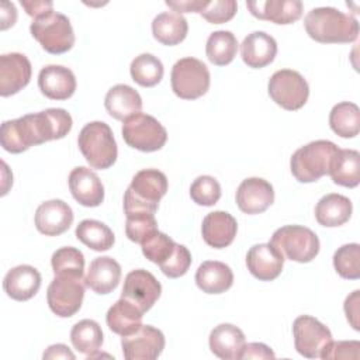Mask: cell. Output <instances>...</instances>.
Here are the masks:
<instances>
[{
  "instance_id": "obj_39",
  "label": "cell",
  "mask_w": 360,
  "mask_h": 360,
  "mask_svg": "<svg viewBox=\"0 0 360 360\" xmlns=\"http://www.w3.org/2000/svg\"><path fill=\"white\" fill-rule=\"evenodd\" d=\"M51 264L55 276L83 277L84 256L79 249L65 246L53 252L51 257Z\"/></svg>"
},
{
  "instance_id": "obj_48",
  "label": "cell",
  "mask_w": 360,
  "mask_h": 360,
  "mask_svg": "<svg viewBox=\"0 0 360 360\" xmlns=\"http://www.w3.org/2000/svg\"><path fill=\"white\" fill-rule=\"evenodd\" d=\"M20 4L25 10V13L34 20L53 11V3L48 0H21Z\"/></svg>"
},
{
  "instance_id": "obj_29",
  "label": "cell",
  "mask_w": 360,
  "mask_h": 360,
  "mask_svg": "<svg viewBox=\"0 0 360 360\" xmlns=\"http://www.w3.org/2000/svg\"><path fill=\"white\" fill-rule=\"evenodd\" d=\"M352 201L336 193L323 195L315 207V218L319 225L326 228H335L346 224L352 217Z\"/></svg>"
},
{
  "instance_id": "obj_30",
  "label": "cell",
  "mask_w": 360,
  "mask_h": 360,
  "mask_svg": "<svg viewBox=\"0 0 360 360\" xmlns=\"http://www.w3.org/2000/svg\"><path fill=\"white\" fill-rule=\"evenodd\" d=\"M142 316L143 312L136 305L121 297L107 311L105 322L114 333L128 336L142 326Z\"/></svg>"
},
{
  "instance_id": "obj_15",
  "label": "cell",
  "mask_w": 360,
  "mask_h": 360,
  "mask_svg": "<svg viewBox=\"0 0 360 360\" xmlns=\"http://www.w3.org/2000/svg\"><path fill=\"white\" fill-rule=\"evenodd\" d=\"M32 68L28 58L18 52L0 56V94L8 97L22 90L31 79Z\"/></svg>"
},
{
  "instance_id": "obj_22",
  "label": "cell",
  "mask_w": 360,
  "mask_h": 360,
  "mask_svg": "<svg viewBox=\"0 0 360 360\" xmlns=\"http://www.w3.org/2000/svg\"><path fill=\"white\" fill-rule=\"evenodd\" d=\"M238 232L236 219L225 211H214L204 217L201 233L204 242L214 248L222 249L229 246Z\"/></svg>"
},
{
  "instance_id": "obj_52",
  "label": "cell",
  "mask_w": 360,
  "mask_h": 360,
  "mask_svg": "<svg viewBox=\"0 0 360 360\" xmlns=\"http://www.w3.org/2000/svg\"><path fill=\"white\" fill-rule=\"evenodd\" d=\"M17 20V10L13 3L10 1H1L0 8V21H1V30H7L8 27H13Z\"/></svg>"
},
{
  "instance_id": "obj_35",
  "label": "cell",
  "mask_w": 360,
  "mask_h": 360,
  "mask_svg": "<svg viewBox=\"0 0 360 360\" xmlns=\"http://www.w3.org/2000/svg\"><path fill=\"white\" fill-rule=\"evenodd\" d=\"M75 233L82 243L96 252L108 250L115 242L112 231L104 222L97 219H83L76 226Z\"/></svg>"
},
{
  "instance_id": "obj_42",
  "label": "cell",
  "mask_w": 360,
  "mask_h": 360,
  "mask_svg": "<svg viewBox=\"0 0 360 360\" xmlns=\"http://www.w3.org/2000/svg\"><path fill=\"white\" fill-rule=\"evenodd\" d=\"M191 200L202 207H211L221 198V186L212 176H198L190 186Z\"/></svg>"
},
{
  "instance_id": "obj_17",
  "label": "cell",
  "mask_w": 360,
  "mask_h": 360,
  "mask_svg": "<svg viewBox=\"0 0 360 360\" xmlns=\"http://www.w3.org/2000/svg\"><path fill=\"white\" fill-rule=\"evenodd\" d=\"M284 260V256L270 242L253 245L246 255L248 270L260 281L277 278L283 271Z\"/></svg>"
},
{
  "instance_id": "obj_19",
  "label": "cell",
  "mask_w": 360,
  "mask_h": 360,
  "mask_svg": "<svg viewBox=\"0 0 360 360\" xmlns=\"http://www.w3.org/2000/svg\"><path fill=\"white\" fill-rule=\"evenodd\" d=\"M69 188L73 198L83 207H98L104 200V186L100 177L84 166L75 167L69 174Z\"/></svg>"
},
{
  "instance_id": "obj_38",
  "label": "cell",
  "mask_w": 360,
  "mask_h": 360,
  "mask_svg": "<svg viewBox=\"0 0 360 360\" xmlns=\"http://www.w3.org/2000/svg\"><path fill=\"white\" fill-rule=\"evenodd\" d=\"M131 77L142 87H153L163 77V63L152 53L138 55L129 66Z\"/></svg>"
},
{
  "instance_id": "obj_8",
  "label": "cell",
  "mask_w": 360,
  "mask_h": 360,
  "mask_svg": "<svg viewBox=\"0 0 360 360\" xmlns=\"http://www.w3.org/2000/svg\"><path fill=\"white\" fill-rule=\"evenodd\" d=\"M271 100L287 111H295L305 105L309 96V86L297 70L281 69L271 75L267 84Z\"/></svg>"
},
{
  "instance_id": "obj_12",
  "label": "cell",
  "mask_w": 360,
  "mask_h": 360,
  "mask_svg": "<svg viewBox=\"0 0 360 360\" xmlns=\"http://www.w3.org/2000/svg\"><path fill=\"white\" fill-rule=\"evenodd\" d=\"M25 117L28 120L35 145L53 139H62L70 132L73 125L70 114L63 108H46L35 114H27Z\"/></svg>"
},
{
  "instance_id": "obj_16",
  "label": "cell",
  "mask_w": 360,
  "mask_h": 360,
  "mask_svg": "<svg viewBox=\"0 0 360 360\" xmlns=\"http://www.w3.org/2000/svg\"><path fill=\"white\" fill-rule=\"evenodd\" d=\"M274 201L273 186L260 177L245 179L236 190V204L245 214L264 212Z\"/></svg>"
},
{
  "instance_id": "obj_46",
  "label": "cell",
  "mask_w": 360,
  "mask_h": 360,
  "mask_svg": "<svg viewBox=\"0 0 360 360\" xmlns=\"http://www.w3.org/2000/svg\"><path fill=\"white\" fill-rule=\"evenodd\" d=\"M359 349L360 343L357 340H340V342H330L326 349L323 350L321 359L330 360V359H359Z\"/></svg>"
},
{
  "instance_id": "obj_18",
  "label": "cell",
  "mask_w": 360,
  "mask_h": 360,
  "mask_svg": "<svg viewBox=\"0 0 360 360\" xmlns=\"http://www.w3.org/2000/svg\"><path fill=\"white\" fill-rule=\"evenodd\" d=\"M73 222V211L69 204L53 198L38 205L35 226L45 236H58L66 232Z\"/></svg>"
},
{
  "instance_id": "obj_44",
  "label": "cell",
  "mask_w": 360,
  "mask_h": 360,
  "mask_svg": "<svg viewBox=\"0 0 360 360\" xmlns=\"http://www.w3.org/2000/svg\"><path fill=\"white\" fill-rule=\"evenodd\" d=\"M236 10L238 4L235 0H214L207 1L198 14L210 24H222L232 20Z\"/></svg>"
},
{
  "instance_id": "obj_40",
  "label": "cell",
  "mask_w": 360,
  "mask_h": 360,
  "mask_svg": "<svg viewBox=\"0 0 360 360\" xmlns=\"http://www.w3.org/2000/svg\"><path fill=\"white\" fill-rule=\"evenodd\" d=\"M333 267L336 273L346 280H357L360 277V245L346 243L333 255Z\"/></svg>"
},
{
  "instance_id": "obj_50",
  "label": "cell",
  "mask_w": 360,
  "mask_h": 360,
  "mask_svg": "<svg viewBox=\"0 0 360 360\" xmlns=\"http://www.w3.org/2000/svg\"><path fill=\"white\" fill-rule=\"evenodd\" d=\"M166 6L173 8V11L181 13H200V10L205 6L204 0H166Z\"/></svg>"
},
{
  "instance_id": "obj_4",
  "label": "cell",
  "mask_w": 360,
  "mask_h": 360,
  "mask_svg": "<svg viewBox=\"0 0 360 360\" xmlns=\"http://www.w3.org/2000/svg\"><path fill=\"white\" fill-rule=\"evenodd\" d=\"M77 145L93 169H108L117 160L118 149L112 131L103 121L86 124L79 134Z\"/></svg>"
},
{
  "instance_id": "obj_49",
  "label": "cell",
  "mask_w": 360,
  "mask_h": 360,
  "mask_svg": "<svg viewBox=\"0 0 360 360\" xmlns=\"http://www.w3.org/2000/svg\"><path fill=\"white\" fill-rule=\"evenodd\" d=\"M274 357H276L274 352L267 345L253 342V343L245 345L239 359L249 360V359H274Z\"/></svg>"
},
{
  "instance_id": "obj_10",
  "label": "cell",
  "mask_w": 360,
  "mask_h": 360,
  "mask_svg": "<svg viewBox=\"0 0 360 360\" xmlns=\"http://www.w3.org/2000/svg\"><path fill=\"white\" fill-rule=\"evenodd\" d=\"M84 280L73 276H55L46 290L49 309L60 316H73L82 307L84 298Z\"/></svg>"
},
{
  "instance_id": "obj_28",
  "label": "cell",
  "mask_w": 360,
  "mask_h": 360,
  "mask_svg": "<svg viewBox=\"0 0 360 360\" xmlns=\"http://www.w3.org/2000/svg\"><path fill=\"white\" fill-rule=\"evenodd\" d=\"M233 273L231 267L218 260L201 263L195 271L197 287L207 294H221L232 287Z\"/></svg>"
},
{
  "instance_id": "obj_32",
  "label": "cell",
  "mask_w": 360,
  "mask_h": 360,
  "mask_svg": "<svg viewBox=\"0 0 360 360\" xmlns=\"http://www.w3.org/2000/svg\"><path fill=\"white\" fill-rule=\"evenodd\" d=\"M329 174L335 184L353 188L360 183V153L354 149H339Z\"/></svg>"
},
{
  "instance_id": "obj_9",
  "label": "cell",
  "mask_w": 360,
  "mask_h": 360,
  "mask_svg": "<svg viewBox=\"0 0 360 360\" xmlns=\"http://www.w3.org/2000/svg\"><path fill=\"white\" fill-rule=\"evenodd\" d=\"M122 138L128 146L141 152H155L167 141L166 128L152 115L139 112L122 124Z\"/></svg>"
},
{
  "instance_id": "obj_14",
  "label": "cell",
  "mask_w": 360,
  "mask_h": 360,
  "mask_svg": "<svg viewBox=\"0 0 360 360\" xmlns=\"http://www.w3.org/2000/svg\"><path fill=\"white\" fill-rule=\"evenodd\" d=\"M122 354L127 360H153L165 349V335L150 325H142L138 330L121 339Z\"/></svg>"
},
{
  "instance_id": "obj_24",
  "label": "cell",
  "mask_w": 360,
  "mask_h": 360,
  "mask_svg": "<svg viewBox=\"0 0 360 360\" xmlns=\"http://www.w3.org/2000/svg\"><path fill=\"white\" fill-rule=\"evenodd\" d=\"M277 53L276 39L264 31H255L245 37L240 44L242 60L253 69H262L270 65Z\"/></svg>"
},
{
  "instance_id": "obj_6",
  "label": "cell",
  "mask_w": 360,
  "mask_h": 360,
  "mask_svg": "<svg viewBox=\"0 0 360 360\" xmlns=\"http://www.w3.org/2000/svg\"><path fill=\"white\" fill-rule=\"evenodd\" d=\"M270 243L284 256V259L308 263L319 253V239L314 231L302 225H285L278 228Z\"/></svg>"
},
{
  "instance_id": "obj_43",
  "label": "cell",
  "mask_w": 360,
  "mask_h": 360,
  "mask_svg": "<svg viewBox=\"0 0 360 360\" xmlns=\"http://www.w3.org/2000/svg\"><path fill=\"white\" fill-rule=\"evenodd\" d=\"M125 217V233L135 243H142L150 233L158 231L155 214L152 212H134Z\"/></svg>"
},
{
  "instance_id": "obj_21",
  "label": "cell",
  "mask_w": 360,
  "mask_h": 360,
  "mask_svg": "<svg viewBox=\"0 0 360 360\" xmlns=\"http://www.w3.org/2000/svg\"><path fill=\"white\" fill-rule=\"evenodd\" d=\"M246 7L250 14L259 20L274 24H292L302 15V3L300 0H259L248 1Z\"/></svg>"
},
{
  "instance_id": "obj_37",
  "label": "cell",
  "mask_w": 360,
  "mask_h": 360,
  "mask_svg": "<svg viewBox=\"0 0 360 360\" xmlns=\"http://www.w3.org/2000/svg\"><path fill=\"white\" fill-rule=\"evenodd\" d=\"M238 51V39L231 31L219 30L210 34L205 45V53L211 63L225 66L233 60Z\"/></svg>"
},
{
  "instance_id": "obj_36",
  "label": "cell",
  "mask_w": 360,
  "mask_h": 360,
  "mask_svg": "<svg viewBox=\"0 0 360 360\" xmlns=\"http://www.w3.org/2000/svg\"><path fill=\"white\" fill-rule=\"evenodd\" d=\"M70 342L79 353L90 357L97 353L103 345L101 326L93 319H82L73 325Z\"/></svg>"
},
{
  "instance_id": "obj_23",
  "label": "cell",
  "mask_w": 360,
  "mask_h": 360,
  "mask_svg": "<svg viewBox=\"0 0 360 360\" xmlns=\"http://www.w3.org/2000/svg\"><path fill=\"white\" fill-rule=\"evenodd\" d=\"M41 287L39 271L30 264H20L7 271L3 280L6 294L15 301L32 298Z\"/></svg>"
},
{
  "instance_id": "obj_41",
  "label": "cell",
  "mask_w": 360,
  "mask_h": 360,
  "mask_svg": "<svg viewBox=\"0 0 360 360\" xmlns=\"http://www.w3.org/2000/svg\"><path fill=\"white\" fill-rule=\"evenodd\" d=\"M174 246H176V242L172 238H169L166 233L160 232L159 229L150 233L141 243L143 256L156 264H162L165 260H167L169 256L173 253Z\"/></svg>"
},
{
  "instance_id": "obj_31",
  "label": "cell",
  "mask_w": 360,
  "mask_h": 360,
  "mask_svg": "<svg viewBox=\"0 0 360 360\" xmlns=\"http://www.w3.org/2000/svg\"><path fill=\"white\" fill-rule=\"evenodd\" d=\"M188 32L187 20L176 11H163L152 21V34L163 45L172 46L180 44Z\"/></svg>"
},
{
  "instance_id": "obj_20",
  "label": "cell",
  "mask_w": 360,
  "mask_h": 360,
  "mask_svg": "<svg viewBox=\"0 0 360 360\" xmlns=\"http://www.w3.org/2000/svg\"><path fill=\"white\" fill-rule=\"evenodd\" d=\"M38 87L51 100H68L76 90V77L66 66L48 65L39 70Z\"/></svg>"
},
{
  "instance_id": "obj_33",
  "label": "cell",
  "mask_w": 360,
  "mask_h": 360,
  "mask_svg": "<svg viewBox=\"0 0 360 360\" xmlns=\"http://www.w3.org/2000/svg\"><path fill=\"white\" fill-rule=\"evenodd\" d=\"M0 142L3 149L10 153H21L34 146L35 143L27 117L22 115L15 120L4 121L1 124Z\"/></svg>"
},
{
  "instance_id": "obj_7",
  "label": "cell",
  "mask_w": 360,
  "mask_h": 360,
  "mask_svg": "<svg viewBox=\"0 0 360 360\" xmlns=\"http://www.w3.org/2000/svg\"><path fill=\"white\" fill-rule=\"evenodd\" d=\"M210 70L204 62L195 58L179 59L172 69V90L183 100H195L210 89Z\"/></svg>"
},
{
  "instance_id": "obj_13",
  "label": "cell",
  "mask_w": 360,
  "mask_h": 360,
  "mask_svg": "<svg viewBox=\"0 0 360 360\" xmlns=\"http://www.w3.org/2000/svg\"><path fill=\"white\" fill-rule=\"evenodd\" d=\"M162 285L158 278L143 269L132 270L124 280L121 297L136 305L143 314L159 300Z\"/></svg>"
},
{
  "instance_id": "obj_5",
  "label": "cell",
  "mask_w": 360,
  "mask_h": 360,
  "mask_svg": "<svg viewBox=\"0 0 360 360\" xmlns=\"http://www.w3.org/2000/svg\"><path fill=\"white\" fill-rule=\"evenodd\" d=\"M30 31L42 49L52 55L65 53L75 45V32L70 20L62 13L52 11L32 20Z\"/></svg>"
},
{
  "instance_id": "obj_11",
  "label": "cell",
  "mask_w": 360,
  "mask_h": 360,
  "mask_svg": "<svg viewBox=\"0 0 360 360\" xmlns=\"http://www.w3.org/2000/svg\"><path fill=\"white\" fill-rule=\"evenodd\" d=\"M292 336L295 350L308 359L322 356L326 346L332 342L330 330L309 315H300L292 323Z\"/></svg>"
},
{
  "instance_id": "obj_51",
  "label": "cell",
  "mask_w": 360,
  "mask_h": 360,
  "mask_svg": "<svg viewBox=\"0 0 360 360\" xmlns=\"http://www.w3.org/2000/svg\"><path fill=\"white\" fill-rule=\"evenodd\" d=\"M44 359H69V360H75L76 356L75 353L63 343H56V345H52L49 346L44 354H42Z\"/></svg>"
},
{
  "instance_id": "obj_27",
  "label": "cell",
  "mask_w": 360,
  "mask_h": 360,
  "mask_svg": "<svg viewBox=\"0 0 360 360\" xmlns=\"http://www.w3.org/2000/svg\"><path fill=\"white\" fill-rule=\"evenodd\" d=\"M104 105L107 112L118 120L127 121L128 118L136 115L142 110V98L139 93L128 84L112 86L104 98Z\"/></svg>"
},
{
  "instance_id": "obj_47",
  "label": "cell",
  "mask_w": 360,
  "mask_h": 360,
  "mask_svg": "<svg viewBox=\"0 0 360 360\" xmlns=\"http://www.w3.org/2000/svg\"><path fill=\"white\" fill-rule=\"evenodd\" d=\"M343 309L346 314L347 322L352 325L354 330H360L359 326V315H360V291L354 290L350 295L346 297Z\"/></svg>"
},
{
  "instance_id": "obj_1",
  "label": "cell",
  "mask_w": 360,
  "mask_h": 360,
  "mask_svg": "<svg viewBox=\"0 0 360 360\" xmlns=\"http://www.w3.org/2000/svg\"><path fill=\"white\" fill-rule=\"evenodd\" d=\"M307 34L321 44H347L357 39L359 22L335 7H316L304 20Z\"/></svg>"
},
{
  "instance_id": "obj_3",
  "label": "cell",
  "mask_w": 360,
  "mask_h": 360,
  "mask_svg": "<svg viewBox=\"0 0 360 360\" xmlns=\"http://www.w3.org/2000/svg\"><path fill=\"white\" fill-rule=\"evenodd\" d=\"M339 148L326 139L312 141L298 148L290 160L292 176L300 183H314L329 174L332 162Z\"/></svg>"
},
{
  "instance_id": "obj_25",
  "label": "cell",
  "mask_w": 360,
  "mask_h": 360,
  "mask_svg": "<svg viewBox=\"0 0 360 360\" xmlns=\"http://www.w3.org/2000/svg\"><path fill=\"white\" fill-rule=\"evenodd\" d=\"M121 280V266L110 256L93 259L84 277V284L96 294H110Z\"/></svg>"
},
{
  "instance_id": "obj_45",
  "label": "cell",
  "mask_w": 360,
  "mask_h": 360,
  "mask_svg": "<svg viewBox=\"0 0 360 360\" xmlns=\"http://www.w3.org/2000/svg\"><path fill=\"white\" fill-rule=\"evenodd\" d=\"M190 264H191V253L184 245L176 243L173 253L169 256L167 260L159 264V267L162 273L169 278H177L187 273Z\"/></svg>"
},
{
  "instance_id": "obj_2",
  "label": "cell",
  "mask_w": 360,
  "mask_h": 360,
  "mask_svg": "<svg viewBox=\"0 0 360 360\" xmlns=\"http://www.w3.org/2000/svg\"><path fill=\"white\" fill-rule=\"evenodd\" d=\"M167 191V177L158 169L139 170L124 194L125 215L134 212H152L159 207L160 198Z\"/></svg>"
},
{
  "instance_id": "obj_26",
  "label": "cell",
  "mask_w": 360,
  "mask_h": 360,
  "mask_svg": "<svg viewBox=\"0 0 360 360\" xmlns=\"http://www.w3.org/2000/svg\"><path fill=\"white\" fill-rule=\"evenodd\" d=\"M211 352L222 360H236L246 345L243 332L232 323L215 326L208 338Z\"/></svg>"
},
{
  "instance_id": "obj_34",
  "label": "cell",
  "mask_w": 360,
  "mask_h": 360,
  "mask_svg": "<svg viewBox=\"0 0 360 360\" xmlns=\"http://www.w3.org/2000/svg\"><path fill=\"white\" fill-rule=\"evenodd\" d=\"M330 129L342 138H354L360 131V110L357 104L342 101L329 112Z\"/></svg>"
}]
</instances>
